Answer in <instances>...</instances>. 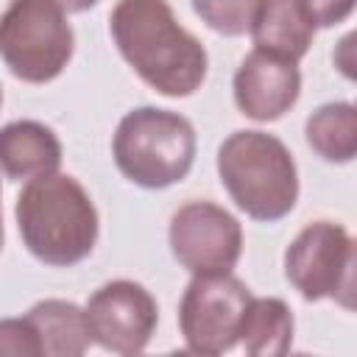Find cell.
<instances>
[{"label":"cell","instance_id":"cell-16","mask_svg":"<svg viewBox=\"0 0 357 357\" xmlns=\"http://www.w3.org/2000/svg\"><path fill=\"white\" fill-rule=\"evenodd\" d=\"M259 3L262 0H192V11L215 33L243 36L251 31Z\"/></svg>","mask_w":357,"mask_h":357},{"label":"cell","instance_id":"cell-11","mask_svg":"<svg viewBox=\"0 0 357 357\" xmlns=\"http://www.w3.org/2000/svg\"><path fill=\"white\" fill-rule=\"evenodd\" d=\"M61 165V142L56 131L39 120H11L0 128V170L14 181H31L56 173Z\"/></svg>","mask_w":357,"mask_h":357},{"label":"cell","instance_id":"cell-19","mask_svg":"<svg viewBox=\"0 0 357 357\" xmlns=\"http://www.w3.org/2000/svg\"><path fill=\"white\" fill-rule=\"evenodd\" d=\"M61 11H70V14H78V11H86V8H92L98 0H53Z\"/></svg>","mask_w":357,"mask_h":357},{"label":"cell","instance_id":"cell-6","mask_svg":"<svg viewBox=\"0 0 357 357\" xmlns=\"http://www.w3.org/2000/svg\"><path fill=\"white\" fill-rule=\"evenodd\" d=\"M284 276L304 301L335 298L354 310V240L335 220L307 223L284 251Z\"/></svg>","mask_w":357,"mask_h":357},{"label":"cell","instance_id":"cell-21","mask_svg":"<svg viewBox=\"0 0 357 357\" xmlns=\"http://www.w3.org/2000/svg\"><path fill=\"white\" fill-rule=\"evenodd\" d=\"M0 103H3V89H0Z\"/></svg>","mask_w":357,"mask_h":357},{"label":"cell","instance_id":"cell-1","mask_svg":"<svg viewBox=\"0 0 357 357\" xmlns=\"http://www.w3.org/2000/svg\"><path fill=\"white\" fill-rule=\"evenodd\" d=\"M109 31L128 67L159 95L187 98L201 89L206 47L176 20L167 0H117Z\"/></svg>","mask_w":357,"mask_h":357},{"label":"cell","instance_id":"cell-10","mask_svg":"<svg viewBox=\"0 0 357 357\" xmlns=\"http://www.w3.org/2000/svg\"><path fill=\"white\" fill-rule=\"evenodd\" d=\"M231 92L237 109L245 117L257 123H271L296 106L301 95V73L296 61L254 47L240 61Z\"/></svg>","mask_w":357,"mask_h":357},{"label":"cell","instance_id":"cell-5","mask_svg":"<svg viewBox=\"0 0 357 357\" xmlns=\"http://www.w3.org/2000/svg\"><path fill=\"white\" fill-rule=\"evenodd\" d=\"M75 50L73 28L53 0H11L0 14V59L14 78L47 84Z\"/></svg>","mask_w":357,"mask_h":357},{"label":"cell","instance_id":"cell-3","mask_svg":"<svg viewBox=\"0 0 357 357\" xmlns=\"http://www.w3.org/2000/svg\"><path fill=\"white\" fill-rule=\"evenodd\" d=\"M218 176L237 209L273 223L298 201V167L287 145L265 131H234L218 148Z\"/></svg>","mask_w":357,"mask_h":357},{"label":"cell","instance_id":"cell-20","mask_svg":"<svg viewBox=\"0 0 357 357\" xmlns=\"http://www.w3.org/2000/svg\"><path fill=\"white\" fill-rule=\"evenodd\" d=\"M0 248H3V206H0Z\"/></svg>","mask_w":357,"mask_h":357},{"label":"cell","instance_id":"cell-13","mask_svg":"<svg viewBox=\"0 0 357 357\" xmlns=\"http://www.w3.org/2000/svg\"><path fill=\"white\" fill-rule=\"evenodd\" d=\"M39 337V351L45 357H81L92 346V332L86 312L64 298L36 301L25 315Z\"/></svg>","mask_w":357,"mask_h":357},{"label":"cell","instance_id":"cell-7","mask_svg":"<svg viewBox=\"0 0 357 357\" xmlns=\"http://www.w3.org/2000/svg\"><path fill=\"white\" fill-rule=\"evenodd\" d=\"M251 290L231 273L192 276L178 301V329L192 354L215 357L240 343Z\"/></svg>","mask_w":357,"mask_h":357},{"label":"cell","instance_id":"cell-9","mask_svg":"<svg viewBox=\"0 0 357 357\" xmlns=\"http://www.w3.org/2000/svg\"><path fill=\"white\" fill-rule=\"evenodd\" d=\"M92 343L112 354H139L159 324V307L151 290L131 279H114L98 287L86 307Z\"/></svg>","mask_w":357,"mask_h":357},{"label":"cell","instance_id":"cell-4","mask_svg":"<svg viewBox=\"0 0 357 357\" xmlns=\"http://www.w3.org/2000/svg\"><path fill=\"white\" fill-rule=\"evenodd\" d=\"M112 156L117 170L131 184L165 190L192 170L195 128L178 112L137 106L117 123Z\"/></svg>","mask_w":357,"mask_h":357},{"label":"cell","instance_id":"cell-12","mask_svg":"<svg viewBox=\"0 0 357 357\" xmlns=\"http://www.w3.org/2000/svg\"><path fill=\"white\" fill-rule=\"evenodd\" d=\"M248 33L257 50L298 64V59H304L312 45L315 28L301 14L296 0H262Z\"/></svg>","mask_w":357,"mask_h":357},{"label":"cell","instance_id":"cell-18","mask_svg":"<svg viewBox=\"0 0 357 357\" xmlns=\"http://www.w3.org/2000/svg\"><path fill=\"white\" fill-rule=\"evenodd\" d=\"M312 28H332L354 11V0H296Z\"/></svg>","mask_w":357,"mask_h":357},{"label":"cell","instance_id":"cell-14","mask_svg":"<svg viewBox=\"0 0 357 357\" xmlns=\"http://www.w3.org/2000/svg\"><path fill=\"white\" fill-rule=\"evenodd\" d=\"M293 326V312L282 298L251 296L240 324V343L251 357H279L290 351Z\"/></svg>","mask_w":357,"mask_h":357},{"label":"cell","instance_id":"cell-15","mask_svg":"<svg viewBox=\"0 0 357 357\" xmlns=\"http://www.w3.org/2000/svg\"><path fill=\"white\" fill-rule=\"evenodd\" d=\"M307 145L335 165H346L357 153V109L349 100H335L318 106L304 126Z\"/></svg>","mask_w":357,"mask_h":357},{"label":"cell","instance_id":"cell-2","mask_svg":"<svg viewBox=\"0 0 357 357\" xmlns=\"http://www.w3.org/2000/svg\"><path fill=\"white\" fill-rule=\"evenodd\" d=\"M22 245L50 268L86 259L98 243V209L84 184L67 173L31 178L14 206Z\"/></svg>","mask_w":357,"mask_h":357},{"label":"cell","instance_id":"cell-17","mask_svg":"<svg viewBox=\"0 0 357 357\" xmlns=\"http://www.w3.org/2000/svg\"><path fill=\"white\" fill-rule=\"evenodd\" d=\"M39 357V337L28 318H0V357Z\"/></svg>","mask_w":357,"mask_h":357},{"label":"cell","instance_id":"cell-8","mask_svg":"<svg viewBox=\"0 0 357 357\" xmlns=\"http://www.w3.org/2000/svg\"><path fill=\"white\" fill-rule=\"evenodd\" d=\"M167 240L176 262L192 276L231 273L243 254L240 220L212 201L178 206L170 218Z\"/></svg>","mask_w":357,"mask_h":357}]
</instances>
